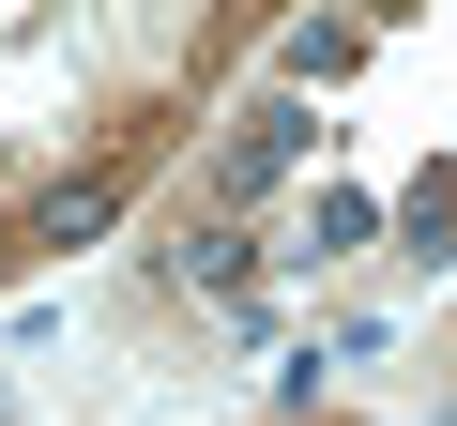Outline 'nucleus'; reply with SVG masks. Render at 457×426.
I'll list each match as a JSON object with an SVG mask.
<instances>
[{
	"instance_id": "obj_1",
	"label": "nucleus",
	"mask_w": 457,
	"mask_h": 426,
	"mask_svg": "<svg viewBox=\"0 0 457 426\" xmlns=\"http://www.w3.org/2000/svg\"><path fill=\"white\" fill-rule=\"evenodd\" d=\"M107 213H122V168H92V183H46V198L16 213V244H92Z\"/></svg>"
},
{
	"instance_id": "obj_2",
	"label": "nucleus",
	"mask_w": 457,
	"mask_h": 426,
	"mask_svg": "<svg viewBox=\"0 0 457 426\" xmlns=\"http://www.w3.org/2000/svg\"><path fill=\"white\" fill-rule=\"evenodd\" d=\"M305 137H320V122H305V107H260V122H245V137H228V168H213V183H228V198H245V183H275V168H290V152H305Z\"/></svg>"
}]
</instances>
